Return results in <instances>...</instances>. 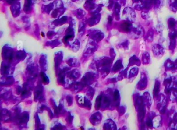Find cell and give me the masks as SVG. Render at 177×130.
<instances>
[{
    "instance_id": "1",
    "label": "cell",
    "mask_w": 177,
    "mask_h": 130,
    "mask_svg": "<svg viewBox=\"0 0 177 130\" xmlns=\"http://www.w3.org/2000/svg\"><path fill=\"white\" fill-rule=\"evenodd\" d=\"M155 87H156V90H157V89H158V88H156V86ZM155 91H156V92H157V91H158V90H155Z\"/></svg>"
}]
</instances>
